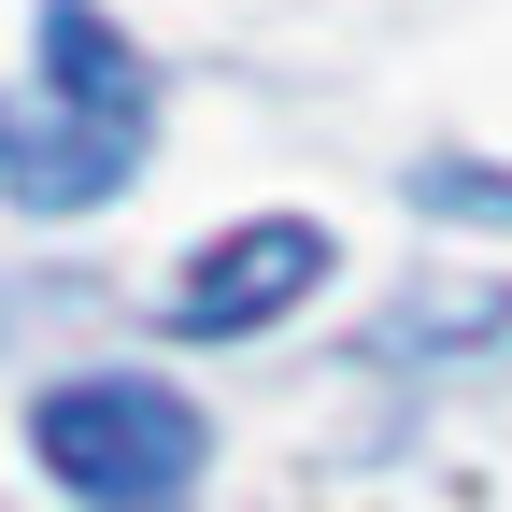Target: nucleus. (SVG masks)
Wrapping results in <instances>:
<instances>
[{"mask_svg":"<svg viewBox=\"0 0 512 512\" xmlns=\"http://www.w3.org/2000/svg\"><path fill=\"white\" fill-rule=\"evenodd\" d=\"M29 441H43V470L72 484V498H100V512H171L185 470H200V413H185L171 384H143V370L43 384Z\"/></svg>","mask_w":512,"mask_h":512,"instance_id":"obj_2","label":"nucleus"},{"mask_svg":"<svg viewBox=\"0 0 512 512\" xmlns=\"http://www.w3.org/2000/svg\"><path fill=\"white\" fill-rule=\"evenodd\" d=\"M498 328H512V285H427V299L384 313V342H399V356H427V342H498Z\"/></svg>","mask_w":512,"mask_h":512,"instance_id":"obj_4","label":"nucleus"},{"mask_svg":"<svg viewBox=\"0 0 512 512\" xmlns=\"http://www.w3.org/2000/svg\"><path fill=\"white\" fill-rule=\"evenodd\" d=\"M313 285H328V228L313 214H256V228L200 242V271L171 285V328L185 342H242V328H271V313H299Z\"/></svg>","mask_w":512,"mask_h":512,"instance_id":"obj_3","label":"nucleus"},{"mask_svg":"<svg viewBox=\"0 0 512 512\" xmlns=\"http://www.w3.org/2000/svg\"><path fill=\"white\" fill-rule=\"evenodd\" d=\"M43 114H0V200L15 214H86L143 171L157 128V72L128 57V29H100V0H43Z\"/></svg>","mask_w":512,"mask_h":512,"instance_id":"obj_1","label":"nucleus"},{"mask_svg":"<svg viewBox=\"0 0 512 512\" xmlns=\"http://www.w3.org/2000/svg\"><path fill=\"white\" fill-rule=\"evenodd\" d=\"M413 200H427V214H512V171H456V157H427Z\"/></svg>","mask_w":512,"mask_h":512,"instance_id":"obj_5","label":"nucleus"}]
</instances>
